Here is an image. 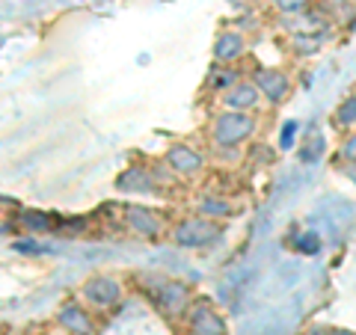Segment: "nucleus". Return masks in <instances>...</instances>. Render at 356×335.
<instances>
[{
    "mask_svg": "<svg viewBox=\"0 0 356 335\" xmlns=\"http://www.w3.org/2000/svg\"><path fill=\"white\" fill-rule=\"evenodd\" d=\"M255 133V119L243 110H222L214 119V128H211V140H214L217 149H235L241 142H247Z\"/></svg>",
    "mask_w": 356,
    "mask_h": 335,
    "instance_id": "f257e3e1",
    "label": "nucleus"
},
{
    "mask_svg": "<svg viewBox=\"0 0 356 335\" xmlns=\"http://www.w3.org/2000/svg\"><path fill=\"white\" fill-rule=\"evenodd\" d=\"M220 234H222L220 222L208 217H187L172 229V240L181 250H202V247H211Z\"/></svg>",
    "mask_w": 356,
    "mask_h": 335,
    "instance_id": "f03ea898",
    "label": "nucleus"
},
{
    "mask_svg": "<svg viewBox=\"0 0 356 335\" xmlns=\"http://www.w3.org/2000/svg\"><path fill=\"white\" fill-rule=\"evenodd\" d=\"M152 303L161 315L178 318L193 306V294H191V288L184 282H178V279H163V282H158L152 288Z\"/></svg>",
    "mask_w": 356,
    "mask_h": 335,
    "instance_id": "7ed1b4c3",
    "label": "nucleus"
},
{
    "mask_svg": "<svg viewBox=\"0 0 356 335\" xmlns=\"http://www.w3.org/2000/svg\"><path fill=\"white\" fill-rule=\"evenodd\" d=\"M83 300L95 309H113L122 300V285L113 276H92L83 282Z\"/></svg>",
    "mask_w": 356,
    "mask_h": 335,
    "instance_id": "20e7f679",
    "label": "nucleus"
},
{
    "mask_svg": "<svg viewBox=\"0 0 356 335\" xmlns=\"http://www.w3.org/2000/svg\"><path fill=\"white\" fill-rule=\"evenodd\" d=\"M187 323H191L193 335H226V320L220 318V311L208 300H196L187 309Z\"/></svg>",
    "mask_w": 356,
    "mask_h": 335,
    "instance_id": "39448f33",
    "label": "nucleus"
},
{
    "mask_svg": "<svg viewBox=\"0 0 356 335\" xmlns=\"http://www.w3.org/2000/svg\"><path fill=\"white\" fill-rule=\"evenodd\" d=\"M163 161L175 175H199L205 170V158L193 146H187V142H175V146H170Z\"/></svg>",
    "mask_w": 356,
    "mask_h": 335,
    "instance_id": "423d86ee",
    "label": "nucleus"
},
{
    "mask_svg": "<svg viewBox=\"0 0 356 335\" xmlns=\"http://www.w3.org/2000/svg\"><path fill=\"white\" fill-rule=\"evenodd\" d=\"M252 83L259 86L261 98H267V101H273V104L285 101L288 89H291V81H288V74L280 72V69H259V72L252 74Z\"/></svg>",
    "mask_w": 356,
    "mask_h": 335,
    "instance_id": "0eeeda50",
    "label": "nucleus"
},
{
    "mask_svg": "<svg viewBox=\"0 0 356 335\" xmlns=\"http://www.w3.org/2000/svg\"><path fill=\"white\" fill-rule=\"evenodd\" d=\"M57 323L69 335H92L95 332V323H92V318H89V311L81 303H74V300H69V303L60 306Z\"/></svg>",
    "mask_w": 356,
    "mask_h": 335,
    "instance_id": "6e6552de",
    "label": "nucleus"
},
{
    "mask_svg": "<svg viewBox=\"0 0 356 335\" xmlns=\"http://www.w3.org/2000/svg\"><path fill=\"white\" fill-rule=\"evenodd\" d=\"M125 222H128V229L134 234H140V238H146V240H158L161 238V217L154 214V211L149 208H140V205H131L125 208Z\"/></svg>",
    "mask_w": 356,
    "mask_h": 335,
    "instance_id": "1a4fd4ad",
    "label": "nucleus"
},
{
    "mask_svg": "<svg viewBox=\"0 0 356 335\" xmlns=\"http://www.w3.org/2000/svg\"><path fill=\"white\" fill-rule=\"evenodd\" d=\"M259 101H261V92L252 81H238L229 92H222V107L226 110H243V113H250Z\"/></svg>",
    "mask_w": 356,
    "mask_h": 335,
    "instance_id": "9d476101",
    "label": "nucleus"
},
{
    "mask_svg": "<svg viewBox=\"0 0 356 335\" xmlns=\"http://www.w3.org/2000/svg\"><path fill=\"white\" fill-rule=\"evenodd\" d=\"M116 190L122 193H154L158 190V181L152 178L149 170H140V166H131L116 178Z\"/></svg>",
    "mask_w": 356,
    "mask_h": 335,
    "instance_id": "9b49d317",
    "label": "nucleus"
},
{
    "mask_svg": "<svg viewBox=\"0 0 356 335\" xmlns=\"http://www.w3.org/2000/svg\"><path fill=\"white\" fill-rule=\"evenodd\" d=\"M243 51H247V42H243L241 33H220L217 42H214V60L222 63V65H229V63H235L243 57Z\"/></svg>",
    "mask_w": 356,
    "mask_h": 335,
    "instance_id": "f8f14e48",
    "label": "nucleus"
},
{
    "mask_svg": "<svg viewBox=\"0 0 356 335\" xmlns=\"http://www.w3.org/2000/svg\"><path fill=\"white\" fill-rule=\"evenodd\" d=\"M199 217H208V220H222V217H232L235 214V208L226 199H217V196H205L199 199Z\"/></svg>",
    "mask_w": 356,
    "mask_h": 335,
    "instance_id": "ddd939ff",
    "label": "nucleus"
},
{
    "mask_svg": "<svg viewBox=\"0 0 356 335\" xmlns=\"http://www.w3.org/2000/svg\"><path fill=\"white\" fill-rule=\"evenodd\" d=\"M238 81H241V74L235 69H214L208 77V89H214V92H229Z\"/></svg>",
    "mask_w": 356,
    "mask_h": 335,
    "instance_id": "4468645a",
    "label": "nucleus"
},
{
    "mask_svg": "<svg viewBox=\"0 0 356 335\" xmlns=\"http://www.w3.org/2000/svg\"><path fill=\"white\" fill-rule=\"evenodd\" d=\"M336 125L339 128H353L356 125V95H348L336 110Z\"/></svg>",
    "mask_w": 356,
    "mask_h": 335,
    "instance_id": "2eb2a0df",
    "label": "nucleus"
},
{
    "mask_svg": "<svg viewBox=\"0 0 356 335\" xmlns=\"http://www.w3.org/2000/svg\"><path fill=\"white\" fill-rule=\"evenodd\" d=\"M321 247H324V243H321V238L315 231H306V234H300V238L294 240V250L303 252V255H315V252H321Z\"/></svg>",
    "mask_w": 356,
    "mask_h": 335,
    "instance_id": "dca6fc26",
    "label": "nucleus"
},
{
    "mask_svg": "<svg viewBox=\"0 0 356 335\" xmlns=\"http://www.w3.org/2000/svg\"><path fill=\"white\" fill-rule=\"evenodd\" d=\"M21 222H24L27 229H33V231H48V229H54V220L48 214H33V211L21 217Z\"/></svg>",
    "mask_w": 356,
    "mask_h": 335,
    "instance_id": "f3484780",
    "label": "nucleus"
},
{
    "mask_svg": "<svg viewBox=\"0 0 356 335\" xmlns=\"http://www.w3.org/2000/svg\"><path fill=\"white\" fill-rule=\"evenodd\" d=\"M273 6L280 9L282 15H303L309 9V0H273Z\"/></svg>",
    "mask_w": 356,
    "mask_h": 335,
    "instance_id": "a211bd4d",
    "label": "nucleus"
},
{
    "mask_svg": "<svg viewBox=\"0 0 356 335\" xmlns=\"http://www.w3.org/2000/svg\"><path fill=\"white\" fill-rule=\"evenodd\" d=\"M297 131H300V122H288V125L282 128V137H280V146H282V149H291V146H294Z\"/></svg>",
    "mask_w": 356,
    "mask_h": 335,
    "instance_id": "6ab92c4d",
    "label": "nucleus"
},
{
    "mask_svg": "<svg viewBox=\"0 0 356 335\" xmlns=\"http://www.w3.org/2000/svg\"><path fill=\"white\" fill-rule=\"evenodd\" d=\"M341 158L356 166V133H350V137H344V142H341Z\"/></svg>",
    "mask_w": 356,
    "mask_h": 335,
    "instance_id": "aec40b11",
    "label": "nucleus"
},
{
    "mask_svg": "<svg viewBox=\"0 0 356 335\" xmlns=\"http://www.w3.org/2000/svg\"><path fill=\"white\" fill-rule=\"evenodd\" d=\"M15 252H30V255H42V252H51V247H44V243H13Z\"/></svg>",
    "mask_w": 356,
    "mask_h": 335,
    "instance_id": "412c9836",
    "label": "nucleus"
},
{
    "mask_svg": "<svg viewBox=\"0 0 356 335\" xmlns=\"http://www.w3.org/2000/svg\"><path fill=\"white\" fill-rule=\"evenodd\" d=\"M318 154H324V137H315V140H312V152H303V154H300V158H303L306 163H312V161H315L318 158Z\"/></svg>",
    "mask_w": 356,
    "mask_h": 335,
    "instance_id": "4be33fe9",
    "label": "nucleus"
},
{
    "mask_svg": "<svg viewBox=\"0 0 356 335\" xmlns=\"http://www.w3.org/2000/svg\"><path fill=\"white\" fill-rule=\"evenodd\" d=\"M344 172H348L350 181H356V166H353V163H350V166H344Z\"/></svg>",
    "mask_w": 356,
    "mask_h": 335,
    "instance_id": "5701e85b",
    "label": "nucleus"
},
{
    "mask_svg": "<svg viewBox=\"0 0 356 335\" xmlns=\"http://www.w3.org/2000/svg\"><path fill=\"white\" fill-rule=\"evenodd\" d=\"M327 335H353V332H348V329H330Z\"/></svg>",
    "mask_w": 356,
    "mask_h": 335,
    "instance_id": "b1692460",
    "label": "nucleus"
}]
</instances>
